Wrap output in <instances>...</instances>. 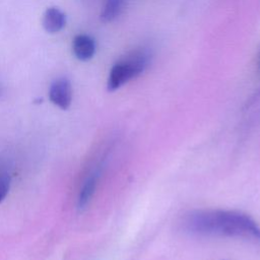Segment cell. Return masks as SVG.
I'll return each instance as SVG.
<instances>
[{"mask_svg":"<svg viewBox=\"0 0 260 260\" xmlns=\"http://www.w3.org/2000/svg\"><path fill=\"white\" fill-rule=\"evenodd\" d=\"M72 50L78 60L87 61L91 59L95 53L94 40L87 35H78L73 40Z\"/></svg>","mask_w":260,"mask_h":260,"instance_id":"277c9868","label":"cell"},{"mask_svg":"<svg viewBox=\"0 0 260 260\" xmlns=\"http://www.w3.org/2000/svg\"><path fill=\"white\" fill-rule=\"evenodd\" d=\"M183 225L191 234L243 238L260 242V226L248 214L237 210L202 209L187 214Z\"/></svg>","mask_w":260,"mask_h":260,"instance_id":"6da1fadb","label":"cell"},{"mask_svg":"<svg viewBox=\"0 0 260 260\" xmlns=\"http://www.w3.org/2000/svg\"><path fill=\"white\" fill-rule=\"evenodd\" d=\"M101 166L98 167L85 180V182L82 185V188L80 189L79 192V196H78V207L84 208L87 203L90 201L92 195L94 194L98 182H99V178L101 176Z\"/></svg>","mask_w":260,"mask_h":260,"instance_id":"8992f818","label":"cell"},{"mask_svg":"<svg viewBox=\"0 0 260 260\" xmlns=\"http://www.w3.org/2000/svg\"><path fill=\"white\" fill-rule=\"evenodd\" d=\"M49 98L55 106L62 110H67L72 101V87L70 81L65 77L56 79L50 86Z\"/></svg>","mask_w":260,"mask_h":260,"instance_id":"3957f363","label":"cell"},{"mask_svg":"<svg viewBox=\"0 0 260 260\" xmlns=\"http://www.w3.org/2000/svg\"><path fill=\"white\" fill-rule=\"evenodd\" d=\"M151 55L145 49L135 50L121 58L110 70L107 82L108 89L114 91L140 75L148 67Z\"/></svg>","mask_w":260,"mask_h":260,"instance_id":"7a4b0ae2","label":"cell"},{"mask_svg":"<svg viewBox=\"0 0 260 260\" xmlns=\"http://www.w3.org/2000/svg\"><path fill=\"white\" fill-rule=\"evenodd\" d=\"M259 68H260V59H259Z\"/></svg>","mask_w":260,"mask_h":260,"instance_id":"9c48e42d","label":"cell"},{"mask_svg":"<svg viewBox=\"0 0 260 260\" xmlns=\"http://www.w3.org/2000/svg\"><path fill=\"white\" fill-rule=\"evenodd\" d=\"M66 23L65 14L56 7L48 8L43 17L44 28L51 34L60 31Z\"/></svg>","mask_w":260,"mask_h":260,"instance_id":"5b68a950","label":"cell"},{"mask_svg":"<svg viewBox=\"0 0 260 260\" xmlns=\"http://www.w3.org/2000/svg\"><path fill=\"white\" fill-rule=\"evenodd\" d=\"M11 185V175L7 166L0 162V203L7 196Z\"/></svg>","mask_w":260,"mask_h":260,"instance_id":"ba28073f","label":"cell"},{"mask_svg":"<svg viewBox=\"0 0 260 260\" xmlns=\"http://www.w3.org/2000/svg\"><path fill=\"white\" fill-rule=\"evenodd\" d=\"M126 0H106L101 13L103 22H111L116 19L122 12Z\"/></svg>","mask_w":260,"mask_h":260,"instance_id":"52a82bcc","label":"cell"}]
</instances>
